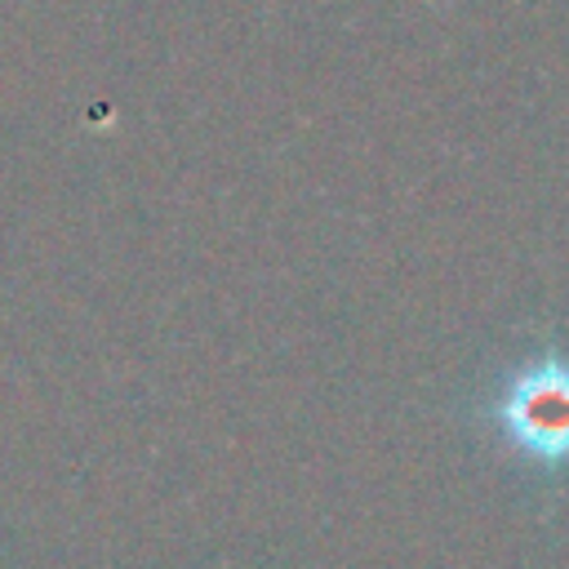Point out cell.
I'll use <instances>...</instances> for the list:
<instances>
[{
    "label": "cell",
    "mask_w": 569,
    "mask_h": 569,
    "mask_svg": "<svg viewBox=\"0 0 569 569\" xmlns=\"http://www.w3.org/2000/svg\"><path fill=\"white\" fill-rule=\"evenodd\" d=\"M507 422L525 449H538L542 458L569 453V369L547 365L542 373H529L507 400Z\"/></svg>",
    "instance_id": "6da1fadb"
}]
</instances>
